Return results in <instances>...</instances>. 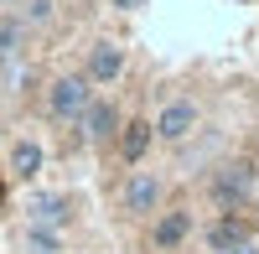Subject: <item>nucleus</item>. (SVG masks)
Instances as JSON below:
<instances>
[{"label": "nucleus", "instance_id": "nucleus-1", "mask_svg": "<svg viewBox=\"0 0 259 254\" xmlns=\"http://www.w3.org/2000/svg\"><path fill=\"white\" fill-rule=\"evenodd\" d=\"M254 187H259L254 161H228V166H218V172H212L207 192H212V202H218V207H244V202L254 197Z\"/></svg>", "mask_w": 259, "mask_h": 254}, {"label": "nucleus", "instance_id": "nucleus-2", "mask_svg": "<svg viewBox=\"0 0 259 254\" xmlns=\"http://www.w3.org/2000/svg\"><path fill=\"white\" fill-rule=\"evenodd\" d=\"M89 104H94V83L83 78V73H68V78H57L52 89H47V114L62 119V124H78Z\"/></svg>", "mask_w": 259, "mask_h": 254}, {"label": "nucleus", "instance_id": "nucleus-3", "mask_svg": "<svg viewBox=\"0 0 259 254\" xmlns=\"http://www.w3.org/2000/svg\"><path fill=\"white\" fill-rule=\"evenodd\" d=\"M150 130H156V140H166V145L187 140L192 130H197V104H192V99H171L166 109L156 114V124H150Z\"/></svg>", "mask_w": 259, "mask_h": 254}, {"label": "nucleus", "instance_id": "nucleus-4", "mask_svg": "<svg viewBox=\"0 0 259 254\" xmlns=\"http://www.w3.org/2000/svg\"><path fill=\"white\" fill-rule=\"evenodd\" d=\"M119 73H124V47H119V41H94L89 62H83V78L99 89V83H114Z\"/></svg>", "mask_w": 259, "mask_h": 254}, {"label": "nucleus", "instance_id": "nucleus-5", "mask_svg": "<svg viewBox=\"0 0 259 254\" xmlns=\"http://www.w3.org/2000/svg\"><path fill=\"white\" fill-rule=\"evenodd\" d=\"M83 140H94V145H104V140H114L119 135V109H114V104L109 99H94L89 104V109H83Z\"/></svg>", "mask_w": 259, "mask_h": 254}, {"label": "nucleus", "instance_id": "nucleus-6", "mask_svg": "<svg viewBox=\"0 0 259 254\" xmlns=\"http://www.w3.org/2000/svg\"><path fill=\"white\" fill-rule=\"evenodd\" d=\"M119 202H124V213H156V202H161V182L150 177V172H130Z\"/></svg>", "mask_w": 259, "mask_h": 254}, {"label": "nucleus", "instance_id": "nucleus-7", "mask_svg": "<svg viewBox=\"0 0 259 254\" xmlns=\"http://www.w3.org/2000/svg\"><path fill=\"white\" fill-rule=\"evenodd\" d=\"M26 213H31V223L36 228H62L73 213H68V197L62 192H36L31 202H26Z\"/></svg>", "mask_w": 259, "mask_h": 254}, {"label": "nucleus", "instance_id": "nucleus-8", "mask_svg": "<svg viewBox=\"0 0 259 254\" xmlns=\"http://www.w3.org/2000/svg\"><path fill=\"white\" fill-rule=\"evenodd\" d=\"M119 156L130 161V166H140L145 161V151H150V140H156V130H150L145 119H130V124H119Z\"/></svg>", "mask_w": 259, "mask_h": 254}, {"label": "nucleus", "instance_id": "nucleus-9", "mask_svg": "<svg viewBox=\"0 0 259 254\" xmlns=\"http://www.w3.org/2000/svg\"><path fill=\"white\" fill-rule=\"evenodd\" d=\"M244 239H254V234H249V223H244V218H233V213H223L218 223L207 228V249H212V254H223V249L244 244Z\"/></svg>", "mask_w": 259, "mask_h": 254}, {"label": "nucleus", "instance_id": "nucleus-10", "mask_svg": "<svg viewBox=\"0 0 259 254\" xmlns=\"http://www.w3.org/2000/svg\"><path fill=\"white\" fill-rule=\"evenodd\" d=\"M187 234H192V213H161V223H156V249H182L187 244Z\"/></svg>", "mask_w": 259, "mask_h": 254}, {"label": "nucleus", "instance_id": "nucleus-11", "mask_svg": "<svg viewBox=\"0 0 259 254\" xmlns=\"http://www.w3.org/2000/svg\"><path fill=\"white\" fill-rule=\"evenodd\" d=\"M21 41H26L21 16H0V68H11V62L21 57Z\"/></svg>", "mask_w": 259, "mask_h": 254}, {"label": "nucleus", "instance_id": "nucleus-12", "mask_svg": "<svg viewBox=\"0 0 259 254\" xmlns=\"http://www.w3.org/2000/svg\"><path fill=\"white\" fill-rule=\"evenodd\" d=\"M11 172H16L21 182H31V177L41 172V145H36V140H16V145H11Z\"/></svg>", "mask_w": 259, "mask_h": 254}, {"label": "nucleus", "instance_id": "nucleus-13", "mask_svg": "<svg viewBox=\"0 0 259 254\" xmlns=\"http://www.w3.org/2000/svg\"><path fill=\"white\" fill-rule=\"evenodd\" d=\"M26 254H62V239H57V228H26Z\"/></svg>", "mask_w": 259, "mask_h": 254}, {"label": "nucleus", "instance_id": "nucleus-14", "mask_svg": "<svg viewBox=\"0 0 259 254\" xmlns=\"http://www.w3.org/2000/svg\"><path fill=\"white\" fill-rule=\"evenodd\" d=\"M52 16H57V0H26V11H21V26H52Z\"/></svg>", "mask_w": 259, "mask_h": 254}, {"label": "nucleus", "instance_id": "nucleus-15", "mask_svg": "<svg viewBox=\"0 0 259 254\" xmlns=\"http://www.w3.org/2000/svg\"><path fill=\"white\" fill-rule=\"evenodd\" d=\"M223 254H259V244H254V239H244V244H233V249H223Z\"/></svg>", "mask_w": 259, "mask_h": 254}, {"label": "nucleus", "instance_id": "nucleus-16", "mask_svg": "<svg viewBox=\"0 0 259 254\" xmlns=\"http://www.w3.org/2000/svg\"><path fill=\"white\" fill-rule=\"evenodd\" d=\"M114 6H119V11H135V6H145V0H114Z\"/></svg>", "mask_w": 259, "mask_h": 254}, {"label": "nucleus", "instance_id": "nucleus-17", "mask_svg": "<svg viewBox=\"0 0 259 254\" xmlns=\"http://www.w3.org/2000/svg\"><path fill=\"white\" fill-rule=\"evenodd\" d=\"M0 6H16V0H0Z\"/></svg>", "mask_w": 259, "mask_h": 254}]
</instances>
